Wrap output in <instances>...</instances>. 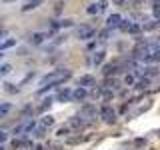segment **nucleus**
<instances>
[{
  "label": "nucleus",
  "mask_w": 160,
  "mask_h": 150,
  "mask_svg": "<svg viewBox=\"0 0 160 150\" xmlns=\"http://www.w3.org/2000/svg\"><path fill=\"white\" fill-rule=\"evenodd\" d=\"M70 76H72V72L66 70V68H56V70L48 72V74H44L42 78H40V86H46V84H52L56 90H58V86H62L66 80H70Z\"/></svg>",
  "instance_id": "obj_1"
},
{
  "label": "nucleus",
  "mask_w": 160,
  "mask_h": 150,
  "mask_svg": "<svg viewBox=\"0 0 160 150\" xmlns=\"http://www.w3.org/2000/svg\"><path fill=\"white\" fill-rule=\"evenodd\" d=\"M120 72H126V68L122 64V60H118V58L108 60V62L102 64V74H104V76H116Z\"/></svg>",
  "instance_id": "obj_2"
},
{
  "label": "nucleus",
  "mask_w": 160,
  "mask_h": 150,
  "mask_svg": "<svg viewBox=\"0 0 160 150\" xmlns=\"http://www.w3.org/2000/svg\"><path fill=\"white\" fill-rule=\"evenodd\" d=\"M98 116H100V120H102L104 124H108V126H114L116 120H118V114H116V110H114L110 104H102L100 106Z\"/></svg>",
  "instance_id": "obj_3"
},
{
  "label": "nucleus",
  "mask_w": 160,
  "mask_h": 150,
  "mask_svg": "<svg viewBox=\"0 0 160 150\" xmlns=\"http://www.w3.org/2000/svg\"><path fill=\"white\" fill-rule=\"evenodd\" d=\"M96 36V28L90 26V24H78L76 26V38L82 40V42H88Z\"/></svg>",
  "instance_id": "obj_4"
},
{
  "label": "nucleus",
  "mask_w": 160,
  "mask_h": 150,
  "mask_svg": "<svg viewBox=\"0 0 160 150\" xmlns=\"http://www.w3.org/2000/svg\"><path fill=\"white\" fill-rule=\"evenodd\" d=\"M54 102H58V104H68V102H72V88H70V86H60L58 90H56Z\"/></svg>",
  "instance_id": "obj_5"
},
{
  "label": "nucleus",
  "mask_w": 160,
  "mask_h": 150,
  "mask_svg": "<svg viewBox=\"0 0 160 150\" xmlns=\"http://www.w3.org/2000/svg\"><path fill=\"white\" fill-rule=\"evenodd\" d=\"M102 88H108V90H116V88H122V80H120L118 76H104Z\"/></svg>",
  "instance_id": "obj_6"
},
{
  "label": "nucleus",
  "mask_w": 160,
  "mask_h": 150,
  "mask_svg": "<svg viewBox=\"0 0 160 150\" xmlns=\"http://www.w3.org/2000/svg\"><path fill=\"white\" fill-rule=\"evenodd\" d=\"M80 116L84 118V120H92V118L98 116V110H96V106L90 102V104H84V106H82V110H80Z\"/></svg>",
  "instance_id": "obj_7"
},
{
  "label": "nucleus",
  "mask_w": 160,
  "mask_h": 150,
  "mask_svg": "<svg viewBox=\"0 0 160 150\" xmlns=\"http://www.w3.org/2000/svg\"><path fill=\"white\" fill-rule=\"evenodd\" d=\"M78 86H82V88H90V90H92L94 86H98V82H96V78H94L92 74H82V76H80V80H78Z\"/></svg>",
  "instance_id": "obj_8"
},
{
  "label": "nucleus",
  "mask_w": 160,
  "mask_h": 150,
  "mask_svg": "<svg viewBox=\"0 0 160 150\" xmlns=\"http://www.w3.org/2000/svg\"><path fill=\"white\" fill-rule=\"evenodd\" d=\"M88 62L94 64V66H102L106 62V50H96V52H92V56L88 58Z\"/></svg>",
  "instance_id": "obj_9"
},
{
  "label": "nucleus",
  "mask_w": 160,
  "mask_h": 150,
  "mask_svg": "<svg viewBox=\"0 0 160 150\" xmlns=\"http://www.w3.org/2000/svg\"><path fill=\"white\" fill-rule=\"evenodd\" d=\"M86 98H88V90L86 88H82V86L72 88V102H86Z\"/></svg>",
  "instance_id": "obj_10"
},
{
  "label": "nucleus",
  "mask_w": 160,
  "mask_h": 150,
  "mask_svg": "<svg viewBox=\"0 0 160 150\" xmlns=\"http://www.w3.org/2000/svg\"><path fill=\"white\" fill-rule=\"evenodd\" d=\"M150 82H152V78H146V76H142V78H136V82H134V90H138V92H144L148 90V86H150Z\"/></svg>",
  "instance_id": "obj_11"
},
{
  "label": "nucleus",
  "mask_w": 160,
  "mask_h": 150,
  "mask_svg": "<svg viewBox=\"0 0 160 150\" xmlns=\"http://www.w3.org/2000/svg\"><path fill=\"white\" fill-rule=\"evenodd\" d=\"M120 22H122V16H120V14H110L106 18V28H110V30H112V28H118Z\"/></svg>",
  "instance_id": "obj_12"
},
{
  "label": "nucleus",
  "mask_w": 160,
  "mask_h": 150,
  "mask_svg": "<svg viewBox=\"0 0 160 150\" xmlns=\"http://www.w3.org/2000/svg\"><path fill=\"white\" fill-rule=\"evenodd\" d=\"M52 104H54V98H50V96L42 98V102H40V106H38V112H44V114H46V112L52 108Z\"/></svg>",
  "instance_id": "obj_13"
},
{
  "label": "nucleus",
  "mask_w": 160,
  "mask_h": 150,
  "mask_svg": "<svg viewBox=\"0 0 160 150\" xmlns=\"http://www.w3.org/2000/svg\"><path fill=\"white\" fill-rule=\"evenodd\" d=\"M84 124H86V120H84V118L80 116V114H76V116H72V118H70L68 126H70V128H82Z\"/></svg>",
  "instance_id": "obj_14"
},
{
  "label": "nucleus",
  "mask_w": 160,
  "mask_h": 150,
  "mask_svg": "<svg viewBox=\"0 0 160 150\" xmlns=\"http://www.w3.org/2000/svg\"><path fill=\"white\" fill-rule=\"evenodd\" d=\"M44 40H46V34L34 32L32 36H30V44H34V46H42V44H44Z\"/></svg>",
  "instance_id": "obj_15"
},
{
  "label": "nucleus",
  "mask_w": 160,
  "mask_h": 150,
  "mask_svg": "<svg viewBox=\"0 0 160 150\" xmlns=\"http://www.w3.org/2000/svg\"><path fill=\"white\" fill-rule=\"evenodd\" d=\"M12 110V102H0V120L2 118H6Z\"/></svg>",
  "instance_id": "obj_16"
},
{
  "label": "nucleus",
  "mask_w": 160,
  "mask_h": 150,
  "mask_svg": "<svg viewBox=\"0 0 160 150\" xmlns=\"http://www.w3.org/2000/svg\"><path fill=\"white\" fill-rule=\"evenodd\" d=\"M4 92L6 94H20V86L18 84H12V82H4Z\"/></svg>",
  "instance_id": "obj_17"
},
{
  "label": "nucleus",
  "mask_w": 160,
  "mask_h": 150,
  "mask_svg": "<svg viewBox=\"0 0 160 150\" xmlns=\"http://www.w3.org/2000/svg\"><path fill=\"white\" fill-rule=\"evenodd\" d=\"M142 76H146V78L158 76V68L156 66H146V68H142Z\"/></svg>",
  "instance_id": "obj_18"
},
{
  "label": "nucleus",
  "mask_w": 160,
  "mask_h": 150,
  "mask_svg": "<svg viewBox=\"0 0 160 150\" xmlns=\"http://www.w3.org/2000/svg\"><path fill=\"white\" fill-rule=\"evenodd\" d=\"M32 136L34 138H44V136H46V128H44L42 124H36L34 130H32Z\"/></svg>",
  "instance_id": "obj_19"
},
{
  "label": "nucleus",
  "mask_w": 160,
  "mask_h": 150,
  "mask_svg": "<svg viewBox=\"0 0 160 150\" xmlns=\"http://www.w3.org/2000/svg\"><path fill=\"white\" fill-rule=\"evenodd\" d=\"M34 126H36V120H34V118H28V120H24V136H26V134H32Z\"/></svg>",
  "instance_id": "obj_20"
},
{
  "label": "nucleus",
  "mask_w": 160,
  "mask_h": 150,
  "mask_svg": "<svg viewBox=\"0 0 160 150\" xmlns=\"http://www.w3.org/2000/svg\"><path fill=\"white\" fill-rule=\"evenodd\" d=\"M140 32H142V26H140L138 22H130L128 34H132V36H140Z\"/></svg>",
  "instance_id": "obj_21"
},
{
  "label": "nucleus",
  "mask_w": 160,
  "mask_h": 150,
  "mask_svg": "<svg viewBox=\"0 0 160 150\" xmlns=\"http://www.w3.org/2000/svg\"><path fill=\"white\" fill-rule=\"evenodd\" d=\"M54 122H56V120H54V116L52 114H44V116H42V126H44V128H50V126H54Z\"/></svg>",
  "instance_id": "obj_22"
},
{
  "label": "nucleus",
  "mask_w": 160,
  "mask_h": 150,
  "mask_svg": "<svg viewBox=\"0 0 160 150\" xmlns=\"http://www.w3.org/2000/svg\"><path fill=\"white\" fill-rule=\"evenodd\" d=\"M24 140H26V136H24V138H12V142H10V148H14V150L24 148Z\"/></svg>",
  "instance_id": "obj_23"
},
{
  "label": "nucleus",
  "mask_w": 160,
  "mask_h": 150,
  "mask_svg": "<svg viewBox=\"0 0 160 150\" xmlns=\"http://www.w3.org/2000/svg\"><path fill=\"white\" fill-rule=\"evenodd\" d=\"M158 20H150V22H144L142 24V30H146V32H150V30H154V28H158Z\"/></svg>",
  "instance_id": "obj_24"
},
{
  "label": "nucleus",
  "mask_w": 160,
  "mask_h": 150,
  "mask_svg": "<svg viewBox=\"0 0 160 150\" xmlns=\"http://www.w3.org/2000/svg\"><path fill=\"white\" fill-rule=\"evenodd\" d=\"M34 76H36V72H34V70H30V72H28V74H26V76L22 78V82H20L18 86H26V84H30V82H32V80H34Z\"/></svg>",
  "instance_id": "obj_25"
},
{
  "label": "nucleus",
  "mask_w": 160,
  "mask_h": 150,
  "mask_svg": "<svg viewBox=\"0 0 160 150\" xmlns=\"http://www.w3.org/2000/svg\"><path fill=\"white\" fill-rule=\"evenodd\" d=\"M112 98H114V90H108V88L102 90V100H104V104H108Z\"/></svg>",
  "instance_id": "obj_26"
},
{
  "label": "nucleus",
  "mask_w": 160,
  "mask_h": 150,
  "mask_svg": "<svg viewBox=\"0 0 160 150\" xmlns=\"http://www.w3.org/2000/svg\"><path fill=\"white\" fill-rule=\"evenodd\" d=\"M10 72H12V64H2L0 66V78H4V76H8V74H10Z\"/></svg>",
  "instance_id": "obj_27"
},
{
  "label": "nucleus",
  "mask_w": 160,
  "mask_h": 150,
  "mask_svg": "<svg viewBox=\"0 0 160 150\" xmlns=\"http://www.w3.org/2000/svg\"><path fill=\"white\" fill-rule=\"evenodd\" d=\"M122 82H124L126 86H134V82H136V76H134V74H124Z\"/></svg>",
  "instance_id": "obj_28"
},
{
  "label": "nucleus",
  "mask_w": 160,
  "mask_h": 150,
  "mask_svg": "<svg viewBox=\"0 0 160 150\" xmlns=\"http://www.w3.org/2000/svg\"><path fill=\"white\" fill-rule=\"evenodd\" d=\"M128 28H130V20L122 18V22L118 24V30H120V32H128Z\"/></svg>",
  "instance_id": "obj_29"
},
{
  "label": "nucleus",
  "mask_w": 160,
  "mask_h": 150,
  "mask_svg": "<svg viewBox=\"0 0 160 150\" xmlns=\"http://www.w3.org/2000/svg\"><path fill=\"white\" fill-rule=\"evenodd\" d=\"M96 36H98V40H108L110 38V28H104L102 32H96Z\"/></svg>",
  "instance_id": "obj_30"
},
{
  "label": "nucleus",
  "mask_w": 160,
  "mask_h": 150,
  "mask_svg": "<svg viewBox=\"0 0 160 150\" xmlns=\"http://www.w3.org/2000/svg\"><path fill=\"white\" fill-rule=\"evenodd\" d=\"M68 134H70V126H62V128H58V130H56V136H68Z\"/></svg>",
  "instance_id": "obj_31"
},
{
  "label": "nucleus",
  "mask_w": 160,
  "mask_h": 150,
  "mask_svg": "<svg viewBox=\"0 0 160 150\" xmlns=\"http://www.w3.org/2000/svg\"><path fill=\"white\" fill-rule=\"evenodd\" d=\"M150 106H152V102H150V100H146V104H142L138 108V112H136V116H140V114H144V112L148 110V108H150Z\"/></svg>",
  "instance_id": "obj_32"
},
{
  "label": "nucleus",
  "mask_w": 160,
  "mask_h": 150,
  "mask_svg": "<svg viewBox=\"0 0 160 150\" xmlns=\"http://www.w3.org/2000/svg\"><path fill=\"white\" fill-rule=\"evenodd\" d=\"M152 16L156 20H160V2H156V4L152 6Z\"/></svg>",
  "instance_id": "obj_33"
},
{
  "label": "nucleus",
  "mask_w": 160,
  "mask_h": 150,
  "mask_svg": "<svg viewBox=\"0 0 160 150\" xmlns=\"http://www.w3.org/2000/svg\"><path fill=\"white\" fill-rule=\"evenodd\" d=\"M134 146H136V148H142V146H146V138H136V140H134Z\"/></svg>",
  "instance_id": "obj_34"
},
{
  "label": "nucleus",
  "mask_w": 160,
  "mask_h": 150,
  "mask_svg": "<svg viewBox=\"0 0 160 150\" xmlns=\"http://www.w3.org/2000/svg\"><path fill=\"white\" fill-rule=\"evenodd\" d=\"M150 56H152V62H160V46L154 50L152 54H150Z\"/></svg>",
  "instance_id": "obj_35"
},
{
  "label": "nucleus",
  "mask_w": 160,
  "mask_h": 150,
  "mask_svg": "<svg viewBox=\"0 0 160 150\" xmlns=\"http://www.w3.org/2000/svg\"><path fill=\"white\" fill-rule=\"evenodd\" d=\"M88 14H98V4H90V6L86 8Z\"/></svg>",
  "instance_id": "obj_36"
},
{
  "label": "nucleus",
  "mask_w": 160,
  "mask_h": 150,
  "mask_svg": "<svg viewBox=\"0 0 160 150\" xmlns=\"http://www.w3.org/2000/svg\"><path fill=\"white\" fill-rule=\"evenodd\" d=\"M128 106H130L128 102H126V104H120V108H118V112H116V114H120V116H122V114H126V112H128Z\"/></svg>",
  "instance_id": "obj_37"
},
{
  "label": "nucleus",
  "mask_w": 160,
  "mask_h": 150,
  "mask_svg": "<svg viewBox=\"0 0 160 150\" xmlns=\"http://www.w3.org/2000/svg\"><path fill=\"white\" fill-rule=\"evenodd\" d=\"M8 138H10V134H8V132H4V130H0V144H4L8 140Z\"/></svg>",
  "instance_id": "obj_38"
},
{
  "label": "nucleus",
  "mask_w": 160,
  "mask_h": 150,
  "mask_svg": "<svg viewBox=\"0 0 160 150\" xmlns=\"http://www.w3.org/2000/svg\"><path fill=\"white\" fill-rule=\"evenodd\" d=\"M106 8H108V2H106V0H102V2H98V12H104Z\"/></svg>",
  "instance_id": "obj_39"
},
{
  "label": "nucleus",
  "mask_w": 160,
  "mask_h": 150,
  "mask_svg": "<svg viewBox=\"0 0 160 150\" xmlns=\"http://www.w3.org/2000/svg\"><path fill=\"white\" fill-rule=\"evenodd\" d=\"M16 52H18V56H26V54H28V48H26V46H18V50H16Z\"/></svg>",
  "instance_id": "obj_40"
},
{
  "label": "nucleus",
  "mask_w": 160,
  "mask_h": 150,
  "mask_svg": "<svg viewBox=\"0 0 160 150\" xmlns=\"http://www.w3.org/2000/svg\"><path fill=\"white\" fill-rule=\"evenodd\" d=\"M94 48H96V42H94V40H88V42H86V50H88V52H92Z\"/></svg>",
  "instance_id": "obj_41"
},
{
  "label": "nucleus",
  "mask_w": 160,
  "mask_h": 150,
  "mask_svg": "<svg viewBox=\"0 0 160 150\" xmlns=\"http://www.w3.org/2000/svg\"><path fill=\"white\" fill-rule=\"evenodd\" d=\"M54 12H56V14L62 12V2H56V6H54Z\"/></svg>",
  "instance_id": "obj_42"
},
{
  "label": "nucleus",
  "mask_w": 160,
  "mask_h": 150,
  "mask_svg": "<svg viewBox=\"0 0 160 150\" xmlns=\"http://www.w3.org/2000/svg\"><path fill=\"white\" fill-rule=\"evenodd\" d=\"M118 96H120V98H128V90H120Z\"/></svg>",
  "instance_id": "obj_43"
},
{
  "label": "nucleus",
  "mask_w": 160,
  "mask_h": 150,
  "mask_svg": "<svg viewBox=\"0 0 160 150\" xmlns=\"http://www.w3.org/2000/svg\"><path fill=\"white\" fill-rule=\"evenodd\" d=\"M114 2H116V4H122V2H126V0H114Z\"/></svg>",
  "instance_id": "obj_44"
},
{
  "label": "nucleus",
  "mask_w": 160,
  "mask_h": 150,
  "mask_svg": "<svg viewBox=\"0 0 160 150\" xmlns=\"http://www.w3.org/2000/svg\"><path fill=\"white\" fill-rule=\"evenodd\" d=\"M0 150H6V148H4V144H0Z\"/></svg>",
  "instance_id": "obj_45"
},
{
  "label": "nucleus",
  "mask_w": 160,
  "mask_h": 150,
  "mask_svg": "<svg viewBox=\"0 0 160 150\" xmlns=\"http://www.w3.org/2000/svg\"><path fill=\"white\" fill-rule=\"evenodd\" d=\"M36 150H44V148H42V146H36Z\"/></svg>",
  "instance_id": "obj_46"
},
{
  "label": "nucleus",
  "mask_w": 160,
  "mask_h": 150,
  "mask_svg": "<svg viewBox=\"0 0 160 150\" xmlns=\"http://www.w3.org/2000/svg\"><path fill=\"white\" fill-rule=\"evenodd\" d=\"M4 2H14V0H4Z\"/></svg>",
  "instance_id": "obj_47"
},
{
  "label": "nucleus",
  "mask_w": 160,
  "mask_h": 150,
  "mask_svg": "<svg viewBox=\"0 0 160 150\" xmlns=\"http://www.w3.org/2000/svg\"><path fill=\"white\" fill-rule=\"evenodd\" d=\"M158 136H160V130H158Z\"/></svg>",
  "instance_id": "obj_48"
},
{
  "label": "nucleus",
  "mask_w": 160,
  "mask_h": 150,
  "mask_svg": "<svg viewBox=\"0 0 160 150\" xmlns=\"http://www.w3.org/2000/svg\"><path fill=\"white\" fill-rule=\"evenodd\" d=\"M156 2H160V0H156Z\"/></svg>",
  "instance_id": "obj_49"
}]
</instances>
